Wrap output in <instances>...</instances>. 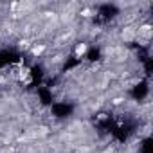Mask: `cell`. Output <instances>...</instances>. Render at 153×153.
<instances>
[{"label": "cell", "instance_id": "obj_1", "mask_svg": "<svg viewBox=\"0 0 153 153\" xmlns=\"http://www.w3.org/2000/svg\"><path fill=\"white\" fill-rule=\"evenodd\" d=\"M139 36L149 38V36H151V27H149V25H142V27L139 29Z\"/></svg>", "mask_w": 153, "mask_h": 153}, {"label": "cell", "instance_id": "obj_2", "mask_svg": "<svg viewBox=\"0 0 153 153\" xmlns=\"http://www.w3.org/2000/svg\"><path fill=\"white\" fill-rule=\"evenodd\" d=\"M85 51H87V45H85V43H79L78 47H76V54H78V56L85 54Z\"/></svg>", "mask_w": 153, "mask_h": 153}, {"label": "cell", "instance_id": "obj_3", "mask_svg": "<svg viewBox=\"0 0 153 153\" xmlns=\"http://www.w3.org/2000/svg\"><path fill=\"white\" fill-rule=\"evenodd\" d=\"M133 36H135V33H133L131 29H128L126 33H123V38H124V40H131Z\"/></svg>", "mask_w": 153, "mask_h": 153}]
</instances>
